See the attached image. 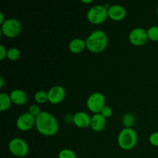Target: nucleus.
I'll return each instance as SVG.
<instances>
[{"mask_svg":"<svg viewBox=\"0 0 158 158\" xmlns=\"http://www.w3.org/2000/svg\"><path fill=\"white\" fill-rule=\"evenodd\" d=\"M108 19L107 8L105 5H96L92 6L86 12V19L93 25H100Z\"/></svg>","mask_w":158,"mask_h":158,"instance_id":"4","label":"nucleus"},{"mask_svg":"<svg viewBox=\"0 0 158 158\" xmlns=\"http://www.w3.org/2000/svg\"><path fill=\"white\" fill-rule=\"evenodd\" d=\"M35 127L41 135L52 137L58 133L60 124L55 116L47 111H42L41 114L35 117Z\"/></svg>","mask_w":158,"mask_h":158,"instance_id":"1","label":"nucleus"},{"mask_svg":"<svg viewBox=\"0 0 158 158\" xmlns=\"http://www.w3.org/2000/svg\"><path fill=\"white\" fill-rule=\"evenodd\" d=\"M130 43L134 46H143L148 43V30L141 27L133 29L128 35Z\"/></svg>","mask_w":158,"mask_h":158,"instance_id":"8","label":"nucleus"},{"mask_svg":"<svg viewBox=\"0 0 158 158\" xmlns=\"http://www.w3.org/2000/svg\"><path fill=\"white\" fill-rule=\"evenodd\" d=\"M7 52L8 49L2 44L0 45V60L1 61H2L5 59L7 58Z\"/></svg>","mask_w":158,"mask_h":158,"instance_id":"25","label":"nucleus"},{"mask_svg":"<svg viewBox=\"0 0 158 158\" xmlns=\"http://www.w3.org/2000/svg\"><path fill=\"white\" fill-rule=\"evenodd\" d=\"M10 98L13 104L16 106H23L28 101V96L26 93L23 89H13L9 94Z\"/></svg>","mask_w":158,"mask_h":158,"instance_id":"13","label":"nucleus"},{"mask_svg":"<svg viewBox=\"0 0 158 158\" xmlns=\"http://www.w3.org/2000/svg\"><path fill=\"white\" fill-rule=\"evenodd\" d=\"M136 121V117L132 114H126L122 117L121 122L124 128H132Z\"/></svg>","mask_w":158,"mask_h":158,"instance_id":"17","label":"nucleus"},{"mask_svg":"<svg viewBox=\"0 0 158 158\" xmlns=\"http://www.w3.org/2000/svg\"><path fill=\"white\" fill-rule=\"evenodd\" d=\"M15 126L19 131L27 132L35 126V117L29 112H26L19 116L15 122Z\"/></svg>","mask_w":158,"mask_h":158,"instance_id":"9","label":"nucleus"},{"mask_svg":"<svg viewBox=\"0 0 158 158\" xmlns=\"http://www.w3.org/2000/svg\"><path fill=\"white\" fill-rule=\"evenodd\" d=\"M8 149L14 157L23 158L29 154V147L27 142L23 138L15 137L9 142Z\"/></svg>","mask_w":158,"mask_h":158,"instance_id":"6","label":"nucleus"},{"mask_svg":"<svg viewBox=\"0 0 158 158\" xmlns=\"http://www.w3.org/2000/svg\"><path fill=\"white\" fill-rule=\"evenodd\" d=\"M100 114H101L103 117H105L106 119L110 118V117H112V115H113V109L110 107V106H106H106H105L101 110V111H100Z\"/></svg>","mask_w":158,"mask_h":158,"instance_id":"23","label":"nucleus"},{"mask_svg":"<svg viewBox=\"0 0 158 158\" xmlns=\"http://www.w3.org/2000/svg\"><path fill=\"white\" fill-rule=\"evenodd\" d=\"M5 84V80L3 78V77H0V88H2L4 86Z\"/></svg>","mask_w":158,"mask_h":158,"instance_id":"28","label":"nucleus"},{"mask_svg":"<svg viewBox=\"0 0 158 158\" xmlns=\"http://www.w3.org/2000/svg\"><path fill=\"white\" fill-rule=\"evenodd\" d=\"M86 107L94 114H100L101 110L106 106V97L102 93L94 92L86 100Z\"/></svg>","mask_w":158,"mask_h":158,"instance_id":"7","label":"nucleus"},{"mask_svg":"<svg viewBox=\"0 0 158 158\" xmlns=\"http://www.w3.org/2000/svg\"><path fill=\"white\" fill-rule=\"evenodd\" d=\"M28 112L30 114H32L33 117H36L40 115L42 113L41 109H40V106L37 104H32L29 106V109H28Z\"/></svg>","mask_w":158,"mask_h":158,"instance_id":"22","label":"nucleus"},{"mask_svg":"<svg viewBox=\"0 0 158 158\" xmlns=\"http://www.w3.org/2000/svg\"><path fill=\"white\" fill-rule=\"evenodd\" d=\"M21 52L20 50L16 47H11L8 49L7 59L12 62L17 61L20 58Z\"/></svg>","mask_w":158,"mask_h":158,"instance_id":"19","label":"nucleus"},{"mask_svg":"<svg viewBox=\"0 0 158 158\" xmlns=\"http://www.w3.org/2000/svg\"><path fill=\"white\" fill-rule=\"evenodd\" d=\"M48 102L51 104L56 105L62 103L66 97V93L64 87L60 85H56L52 86L47 91Z\"/></svg>","mask_w":158,"mask_h":158,"instance_id":"10","label":"nucleus"},{"mask_svg":"<svg viewBox=\"0 0 158 158\" xmlns=\"http://www.w3.org/2000/svg\"><path fill=\"white\" fill-rule=\"evenodd\" d=\"M12 104V102L9 94L2 93L0 94V111L4 112V111L8 110L11 107Z\"/></svg>","mask_w":158,"mask_h":158,"instance_id":"16","label":"nucleus"},{"mask_svg":"<svg viewBox=\"0 0 158 158\" xmlns=\"http://www.w3.org/2000/svg\"><path fill=\"white\" fill-rule=\"evenodd\" d=\"M85 41L86 49L92 53H101L106 50L108 46L107 35L101 29L93 31Z\"/></svg>","mask_w":158,"mask_h":158,"instance_id":"2","label":"nucleus"},{"mask_svg":"<svg viewBox=\"0 0 158 158\" xmlns=\"http://www.w3.org/2000/svg\"><path fill=\"white\" fill-rule=\"evenodd\" d=\"M22 32V24L18 19L14 18L6 19L5 23L1 25V35L9 39L18 37Z\"/></svg>","mask_w":158,"mask_h":158,"instance_id":"5","label":"nucleus"},{"mask_svg":"<svg viewBox=\"0 0 158 158\" xmlns=\"http://www.w3.org/2000/svg\"><path fill=\"white\" fill-rule=\"evenodd\" d=\"M157 16H158V5H157Z\"/></svg>","mask_w":158,"mask_h":158,"instance_id":"30","label":"nucleus"},{"mask_svg":"<svg viewBox=\"0 0 158 158\" xmlns=\"http://www.w3.org/2000/svg\"><path fill=\"white\" fill-rule=\"evenodd\" d=\"M6 20V19L5 18V15H4V14H3V12H0V25L3 24Z\"/></svg>","mask_w":158,"mask_h":158,"instance_id":"27","label":"nucleus"},{"mask_svg":"<svg viewBox=\"0 0 158 158\" xmlns=\"http://www.w3.org/2000/svg\"><path fill=\"white\" fill-rule=\"evenodd\" d=\"M34 100L38 104H43L48 101L47 92L44 90H39L35 93L33 96Z\"/></svg>","mask_w":158,"mask_h":158,"instance_id":"18","label":"nucleus"},{"mask_svg":"<svg viewBox=\"0 0 158 158\" xmlns=\"http://www.w3.org/2000/svg\"><path fill=\"white\" fill-rule=\"evenodd\" d=\"M149 143H151L152 146L158 147V132H154L149 136Z\"/></svg>","mask_w":158,"mask_h":158,"instance_id":"24","label":"nucleus"},{"mask_svg":"<svg viewBox=\"0 0 158 158\" xmlns=\"http://www.w3.org/2000/svg\"><path fill=\"white\" fill-rule=\"evenodd\" d=\"M58 158H77V156L73 150L64 148L59 152Z\"/></svg>","mask_w":158,"mask_h":158,"instance_id":"20","label":"nucleus"},{"mask_svg":"<svg viewBox=\"0 0 158 158\" xmlns=\"http://www.w3.org/2000/svg\"><path fill=\"white\" fill-rule=\"evenodd\" d=\"M91 117L84 111H78L73 115V123L77 127L80 129H86L90 127Z\"/></svg>","mask_w":158,"mask_h":158,"instance_id":"12","label":"nucleus"},{"mask_svg":"<svg viewBox=\"0 0 158 158\" xmlns=\"http://www.w3.org/2000/svg\"><path fill=\"white\" fill-rule=\"evenodd\" d=\"M148 40L152 42H158V26H151L148 29Z\"/></svg>","mask_w":158,"mask_h":158,"instance_id":"21","label":"nucleus"},{"mask_svg":"<svg viewBox=\"0 0 158 158\" xmlns=\"http://www.w3.org/2000/svg\"><path fill=\"white\" fill-rule=\"evenodd\" d=\"M138 141V136L133 128H123L117 136V144L123 151L134 149Z\"/></svg>","mask_w":158,"mask_h":158,"instance_id":"3","label":"nucleus"},{"mask_svg":"<svg viewBox=\"0 0 158 158\" xmlns=\"http://www.w3.org/2000/svg\"><path fill=\"white\" fill-rule=\"evenodd\" d=\"M65 121H66V123H73V115L66 114V117H65Z\"/></svg>","mask_w":158,"mask_h":158,"instance_id":"26","label":"nucleus"},{"mask_svg":"<svg viewBox=\"0 0 158 158\" xmlns=\"http://www.w3.org/2000/svg\"><path fill=\"white\" fill-rule=\"evenodd\" d=\"M106 119L100 114H96L91 117L90 128L95 132H101L105 129Z\"/></svg>","mask_w":158,"mask_h":158,"instance_id":"14","label":"nucleus"},{"mask_svg":"<svg viewBox=\"0 0 158 158\" xmlns=\"http://www.w3.org/2000/svg\"><path fill=\"white\" fill-rule=\"evenodd\" d=\"M68 47H69V51L72 53H81L82 52H83L86 49V41L84 40H83V39L75 38L69 42Z\"/></svg>","mask_w":158,"mask_h":158,"instance_id":"15","label":"nucleus"},{"mask_svg":"<svg viewBox=\"0 0 158 158\" xmlns=\"http://www.w3.org/2000/svg\"><path fill=\"white\" fill-rule=\"evenodd\" d=\"M82 3H84V4H90V3L93 2V0H82L81 1Z\"/></svg>","mask_w":158,"mask_h":158,"instance_id":"29","label":"nucleus"},{"mask_svg":"<svg viewBox=\"0 0 158 158\" xmlns=\"http://www.w3.org/2000/svg\"><path fill=\"white\" fill-rule=\"evenodd\" d=\"M108 18L115 22H120L124 19L127 16V11L123 6L120 5H110L107 9Z\"/></svg>","mask_w":158,"mask_h":158,"instance_id":"11","label":"nucleus"}]
</instances>
